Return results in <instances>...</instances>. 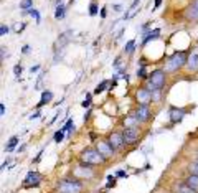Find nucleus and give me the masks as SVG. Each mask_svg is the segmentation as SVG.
<instances>
[{"label":"nucleus","mask_w":198,"mask_h":193,"mask_svg":"<svg viewBox=\"0 0 198 193\" xmlns=\"http://www.w3.org/2000/svg\"><path fill=\"white\" fill-rule=\"evenodd\" d=\"M167 71L165 69H155L149 74V79L145 81L144 88H147L150 93H155V91H162L163 86H165V79H167Z\"/></svg>","instance_id":"obj_1"},{"label":"nucleus","mask_w":198,"mask_h":193,"mask_svg":"<svg viewBox=\"0 0 198 193\" xmlns=\"http://www.w3.org/2000/svg\"><path fill=\"white\" fill-rule=\"evenodd\" d=\"M79 158L86 165H103V163H106V160H107L96 147L94 149H84V150L81 152Z\"/></svg>","instance_id":"obj_2"},{"label":"nucleus","mask_w":198,"mask_h":193,"mask_svg":"<svg viewBox=\"0 0 198 193\" xmlns=\"http://www.w3.org/2000/svg\"><path fill=\"white\" fill-rule=\"evenodd\" d=\"M187 61H188V56H187V51L185 50L173 53V55L168 58V61H167L165 71H167V73H173V71L180 69L182 66H185Z\"/></svg>","instance_id":"obj_3"},{"label":"nucleus","mask_w":198,"mask_h":193,"mask_svg":"<svg viewBox=\"0 0 198 193\" xmlns=\"http://www.w3.org/2000/svg\"><path fill=\"white\" fill-rule=\"evenodd\" d=\"M83 188V182L76 180V178H65L58 183V193H81Z\"/></svg>","instance_id":"obj_4"},{"label":"nucleus","mask_w":198,"mask_h":193,"mask_svg":"<svg viewBox=\"0 0 198 193\" xmlns=\"http://www.w3.org/2000/svg\"><path fill=\"white\" fill-rule=\"evenodd\" d=\"M124 142L125 145H136V144L139 142V137H141V129L137 127H124Z\"/></svg>","instance_id":"obj_5"},{"label":"nucleus","mask_w":198,"mask_h":193,"mask_svg":"<svg viewBox=\"0 0 198 193\" xmlns=\"http://www.w3.org/2000/svg\"><path fill=\"white\" fill-rule=\"evenodd\" d=\"M132 115L137 119L139 124H142V122H147V120L152 117V112H150L149 104H139L137 107H136V111L132 112Z\"/></svg>","instance_id":"obj_6"},{"label":"nucleus","mask_w":198,"mask_h":193,"mask_svg":"<svg viewBox=\"0 0 198 193\" xmlns=\"http://www.w3.org/2000/svg\"><path fill=\"white\" fill-rule=\"evenodd\" d=\"M41 180H43V175H41V173L32 170V172H28L27 175H25V180H23V187H27V188L38 187V185L41 183Z\"/></svg>","instance_id":"obj_7"},{"label":"nucleus","mask_w":198,"mask_h":193,"mask_svg":"<svg viewBox=\"0 0 198 193\" xmlns=\"http://www.w3.org/2000/svg\"><path fill=\"white\" fill-rule=\"evenodd\" d=\"M74 175H76V177H79L81 180H89V178H93V177H94V172L91 170V167H89V165H86V163L81 162L79 165L74 168Z\"/></svg>","instance_id":"obj_8"},{"label":"nucleus","mask_w":198,"mask_h":193,"mask_svg":"<svg viewBox=\"0 0 198 193\" xmlns=\"http://www.w3.org/2000/svg\"><path fill=\"white\" fill-rule=\"evenodd\" d=\"M107 142L112 145L116 150L117 149H122L125 145V142H124V134L122 132H119V131H114V132H111L109 134V137H107Z\"/></svg>","instance_id":"obj_9"},{"label":"nucleus","mask_w":198,"mask_h":193,"mask_svg":"<svg viewBox=\"0 0 198 193\" xmlns=\"http://www.w3.org/2000/svg\"><path fill=\"white\" fill-rule=\"evenodd\" d=\"M96 149L103 153V155L106 157V158H109V157H112L114 155V152H116V149L111 145V144L107 142V141H98L96 142Z\"/></svg>","instance_id":"obj_10"},{"label":"nucleus","mask_w":198,"mask_h":193,"mask_svg":"<svg viewBox=\"0 0 198 193\" xmlns=\"http://www.w3.org/2000/svg\"><path fill=\"white\" fill-rule=\"evenodd\" d=\"M185 114H187V109H183V107H170V111H168L170 124H178L185 117Z\"/></svg>","instance_id":"obj_11"},{"label":"nucleus","mask_w":198,"mask_h":193,"mask_svg":"<svg viewBox=\"0 0 198 193\" xmlns=\"http://www.w3.org/2000/svg\"><path fill=\"white\" fill-rule=\"evenodd\" d=\"M136 99H137L139 104H149V103H152V93L147 88H144V86H142V88L137 89Z\"/></svg>","instance_id":"obj_12"},{"label":"nucleus","mask_w":198,"mask_h":193,"mask_svg":"<svg viewBox=\"0 0 198 193\" xmlns=\"http://www.w3.org/2000/svg\"><path fill=\"white\" fill-rule=\"evenodd\" d=\"M173 193H198V191L193 190L192 187H188L185 182H178L173 183Z\"/></svg>","instance_id":"obj_13"},{"label":"nucleus","mask_w":198,"mask_h":193,"mask_svg":"<svg viewBox=\"0 0 198 193\" xmlns=\"http://www.w3.org/2000/svg\"><path fill=\"white\" fill-rule=\"evenodd\" d=\"M160 36V30L158 28H155V30H150V31H145L142 35V46H145L149 41H152V40H157V38Z\"/></svg>","instance_id":"obj_14"},{"label":"nucleus","mask_w":198,"mask_h":193,"mask_svg":"<svg viewBox=\"0 0 198 193\" xmlns=\"http://www.w3.org/2000/svg\"><path fill=\"white\" fill-rule=\"evenodd\" d=\"M187 66H188L190 69H198V50H193V51H192V55L188 56Z\"/></svg>","instance_id":"obj_15"},{"label":"nucleus","mask_w":198,"mask_h":193,"mask_svg":"<svg viewBox=\"0 0 198 193\" xmlns=\"http://www.w3.org/2000/svg\"><path fill=\"white\" fill-rule=\"evenodd\" d=\"M185 18L187 20H193V22L198 20V10H196V7L193 5V3L185 10Z\"/></svg>","instance_id":"obj_16"},{"label":"nucleus","mask_w":198,"mask_h":193,"mask_svg":"<svg viewBox=\"0 0 198 193\" xmlns=\"http://www.w3.org/2000/svg\"><path fill=\"white\" fill-rule=\"evenodd\" d=\"M18 142H20V137H18V136H12L10 139H8L7 145H5V152H13V150H15V147L18 145Z\"/></svg>","instance_id":"obj_17"},{"label":"nucleus","mask_w":198,"mask_h":193,"mask_svg":"<svg viewBox=\"0 0 198 193\" xmlns=\"http://www.w3.org/2000/svg\"><path fill=\"white\" fill-rule=\"evenodd\" d=\"M51 99H53V93H51V91H43V93H41V99H40V103L36 104V107H41V106L48 104Z\"/></svg>","instance_id":"obj_18"},{"label":"nucleus","mask_w":198,"mask_h":193,"mask_svg":"<svg viewBox=\"0 0 198 193\" xmlns=\"http://www.w3.org/2000/svg\"><path fill=\"white\" fill-rule=\"evenodd\" d=\"M185 183L188 187H192L193 190L198 191V175H193V173H190L187 178H185Z\"/></svg>","instance_id":"obj_19"},{"label":"nucleus","mask_w":198,"mask_h":193,"mask_svg":"<svg viewBox=\"0 0 198 193\" xmlns=\"http://www.w3.org/2000/svg\"><path fill=\"white\" fill-rule=\"evenodd\" d=\"M65 13H66V5L65 3H60V5L55 7V18L56 20H61V18L65 17Z\"/></svg>","instance_id":"obj_20"},{"label":"nucleus","mask_w":198,"mask_h":193,"mask_svg":"<svg viewBox=\"0 0 198 193\" xmlns=\"http://www.w3.org/2000/svg\"><path fill=\"white\" fill-rule=\"evenodd\" d=\"M60 129H61L63 132L68 131V132H70V136H71V134L74 132V122H73V119H68V120H66V124L63 125V127H60Z\"/></svg>","instance_id":"obj_21"},{"label":"nucleus","mask_w":198,"mask_h":193,"mask_svg":"<svg viewBox=\"0 0 198 193\" xmlns=\"http://www.w3.org/2000/svg\"><path fill=\"white\" fill-rule=\"evenodd\" d=\"M134 50H136V40H129L124 46V53L125 55H130V53H134Z\"/></svg>","instance_id":"obj_22"},{"label":"nucleus","mask_w":198,"mask_h":193,"mask_svg":"<svg viewBox=\"0 0 198 193\" xmlns=\"http://www.w3.org/2000/svg\"><path fill=\"white\" fill-rule=\"evenodd\" d=\"M107 84H109V81H107V79L101 81V83H99V84L94 88V94H101V93H103V91H104L106 88H107Z\"/></svg>","instance_id":"obj_23"},{"label":"nucleus","mask_w":198,"mask_h":193,"mask_svg":"<svg viewBox=\"0 0 198 193\" xmlns=\"http://www.w3.org/2000/svg\"><path fill=\"white\" fill-rule=\"evenodd\" d=\"M137 78L139 79H149V74H147V69H145V66H139V69H137Z\"/></svg>","instance_id":"obj_24"},{"label":"nucleus","mask_w":198,"mask_h":193,"mask_svg":"<svg viewBox=\"0 0 198 193\" xmlns=\"http://www.w3.org/2000/svg\"><path fill=\"white\" fill-rule=\"evenodd\" d=\"M20 8H22L23 12L33 8V0H22V2H20Z\"/></svg>","instance_id":"obj_25"},{"label":"nucleus","mask_w":198,"mask_h":193,"mask_svg":"<svg viewBox=\"0 0 198 193\" xmlns=\"http://www.w3.org/2000/svg\"><path fill=\"white\" fill-rule=\"evenodd\" d=\"M98 13H99L98 3H96V2H91V3H89V15H91V17H96Z\"/></svg>","instance_id":"obj_26"},{"label":"nucleus","mask_w":198,"mask_h":193,"mask_svg":"<svg viewBox=\"0 0 198 193\" xmlns=\"http://www.w3.org/2000/svg\"><path fill=\"white\" fill-rule=\"evenodd\" d=\"M63 139H65V132L60 129V131L55 132V136H53V141H55L56 144H60V142H63Z\"/></svg>","instance_id":"obj_27"},{"label":"nucleus","mask_w":198,"mask_h":193,"mask_svg":"<svg viewBox=\"0 0 198 193\" xmlns=\"http://www.w3.org/2000/svg\"><path fill=\"white\" fill-rule=\"evenodd\" d=\"M188 170H190V173H193V175H198V162H192L190 165H188Z\"/></svg>","instance_id":"obj_28"},{"label":"nucleus","mask_w":198,"mask_h":193,"mask_svg":"<svg viewBox=\"0 0 198 193\" xmlns=\"http://www.w3.org/2000/svg\"><path fill=\"white\" fill-rule=\"evenodd\" d=\"M91 96H93L91 93H88V94H86L84 101H83V103H81V106H83V107H89V106H91Z\"/></svg>","instance_id":"obj_29"},{"label":"nucleus","mask_w":198,"mask_h":193,"mask_svg":"<svg viewBox=\"0 0 198 193\" xmlns=\"http://www.w3.org/2000/svg\"><path fill=\"white\" fill-rule=\"evenodd\" d=\"M114 185H116V177L109 175L107 177V182H106V188H112Z\"/></svg>","instance_id":"obj_30"},{"label":"nucleus","mask_w":198,"mask_h":193,"mask_svg":"<svg viewBox=\"0 0 198 193\" xmlns=\"http://www.w3.org/2000/svg\"><path fill=\"white\" fill-rule=\"evenodd\" d=\"M22 71H23V68H22V66H20V65H15V66H13V74H15V76H17V78H20V74H22Z\"/></svg>","instance_id":"obj_31"},{"label":"nucleus","mask_w":198,"mask_h":193,"mask_svg":"<svg viewBox=\"0 0 198 193\" xmlns=\"http://www.w3.org/2000/svg\"><path fill=\"white\" fill-rule=\"evenodd\" d=\"M8 31H10V28H8L7 25H2V27H0V36L8 35Z\"/></svg>","instance_id":"obj_32"},{"label":"nucleus","mask_w":198,"mask_h":193,"mask_svg":"<svg viewBox=\"0 0 198 193\" xmlns=\"http://www.w3.org/2000/svg\"><path fill=\"white\" fill-rule=\"evenodd\" d=\"M30 50H32V46H30V45H23L22 53H23V55H28V53H30Z\"/></svg>","instance_id":"obj_33"},{"label":"nucleus","mask_w":198,"mask_h":193,"mask_svg":"<svg viewBox=\"0 0 198 193\" xmlns=\"http://www.w3.org/2000/svg\"><path fill=\"white\" fill-rule=\"evenodd\" d=\"M112 10L114 12H122V5H120V3H114V5H112Z\"/></svg>","instance_id":"obj_34"},{"label":"nucleus","mask_w":198,"mask_h":193,"mask_svg":"<svg viewBox=\"0 0 198 193\" xmlns=\"http://www.w3.org/2000/svg\"><path fill=\"white\" fill-rule=\"evenodd\" d=\"M116 177H120V178H127V173H125L124 170H117V172H116Z\"/></svg>","instance_id":"obj_35"},{"label":"nucleus","mask_w":198,"mask_h":193,"mask_svg":"<svg viewBox=\"0 0 198 193\" xmlns=\"http://www.w3.org/2000/svg\"><path fill=\"white\" fill-rule=\"evenodd\" d=\"M10 162H12V158H7V160L2 163V170H5V168H8V165H10Z\"/></svg>","instance_id":"obj_36"},{"label":"nucleus","mask_w":198,"mask_h":193,"mask_svg":"<svg viewBox=\"0 0 198 193\" xmlns=\"http://www.w3.org/2000/svg\"><path fill=\"white\" fill-rule=\"evenodd\" d=\"M99 15H101V18H106V17H107V10H106V7H103V8H101Z\"/></svg>","instance_id":"obj_37"},{"label":"nucleus","mask_w":198,"mask_h":193,"mask_svg":"<svg viewBox=\"0 0 198 193\" xmlns=\"http://www.w3.org/2000/svg\"><path fill=\"white\" fill-rule=\"evenodd\" d=\"M112 66H114V68H119V66H120V56H117V58H116V60H114Z\"/></svg>","instance_id":"obj_38"},{"label":"nucleus","mask_w":198,"mask_h":193,"mask_svg":"<svg viewBox=\"0 0 198 193\" xmlns=\"http://www.w3.org/2000/svg\"><path fill=\"white\" fill-rule=\"evenodd\" d=\"M40 115H41V112H40V111H36V112H33V114L30 115V119H32V120H33V119H38Z\"/></svg>","instance_id":"obj_39"},{"label":"nucleus","mask_w":198,"mask_h":193,"mask_svg":"<svg viewBox=\"0 0 198 193\" xmlns=\"http://www.w3.org/2000/svg\"><path fill=\"white\" fill-rule=\"evenodd\" d=\"M162 5V0H154V10H155V8H158Z\"/></svg>","instance_id":"obj_40"},{"label":"nucleus","mask_w":198,"mask_h":193,"mask_svg":"<svg viewBox=\"0 0 198 193\" xmlns=\"http://www.w3.org/2000/svg\"><path fill=\"white\" fill-rule=\"evenodd\" d=\"M7 109H5V104H0V115H5Z\"/></svg>","instance_id":"obj_41"},{"label":"nucleus","mask_w":198,"mask_h":193,"mask_svg":"<svg viewBox=\"0 0 198 193\" xmlns=\"http://www.w3.org/2000/svg\"><path fill=\"white\" fill-rule=\"evenodd\" d=\"M38 69H40V65H35V66H32V68H30V73L33 74V73H36Z\"/></svg>","instance_id":"obj_42"},{"label":"nucleus","mask_w":198,"mask_h":193,"mask_svg":"<svg viewBox=\"0 0 198 193\" xmlns=\"http://www.w3.org/2000/svg\"><path fill=\"white\" fill-rule=\"evenodd\" d=\"M23 28H25V23H22V25H17V27H15V30H17V33H20V31L23 30Z\"/></svg>","instance_id":"obj_43"},{"label":"nucleus","mask_w":198,"mask_h":193,"mask_svg":"<svg viewBox=\"0 0 198 193\" xmlns=\"http://www.w3.org/2000/svg\"><path fill=\"white\" fill-rule=\"evenodd\" d=\"M5 56H7V51H5V46H2V61L5 60Z\"/></svg>","instance_id":"obj_44"},{"label":"nucleus","mask_w":198,"mask_h":193,"mask_svg":"<svg viewBox=\"0 0 198 193\" xmlns=\"http://www.w3.org/2000/svg\"><path fill=\"white\" fill-rule=\"evenodd\" d=\"M149 27H150V22H147V23H145V25H144V27L141 28V30L144 31V30H147V28H149Z\"/></svg>","instance_id":"obj_45"},{"label":"nucleus","mask_w":198,"mask_h":193,"mask_svg":"<svg viewBox=\"0 0 198 193\" xmlns=\"http://www.w3.org/2000/svg\"><path fill=\"white\" fill-rule=\"evenodd\" d=\"M61 2H63V0H55V3H56V5H60Z\"/></svg>","instance_id":"obj_46"},{"label":"nucleus","mask_w":198,"mask_h":193,"mask_svg":"<svg viewBox=\"0 0 198 193\" xmlns=\"http://www.w3.org/2000/svg\"><path fill=\"white\" fill-rule=\"evenodd\" d=\"M73 2H74V0H70V3H73Z\"/></svg>","instance_id":"obj_47"},{"label":"nucleus","mask_w":198,"mask_h":193,"mask_svg":"<svg viewBox=\"0 0 198 193\" xmlns=\"http://www.w3.org/2000/svg\"><path fill=\"white\" fill-rule=\"evenodd\" d=\"M196 162H198V157H196Z\"/></svg>","instance_id":"obj_48"}]
</instances>
